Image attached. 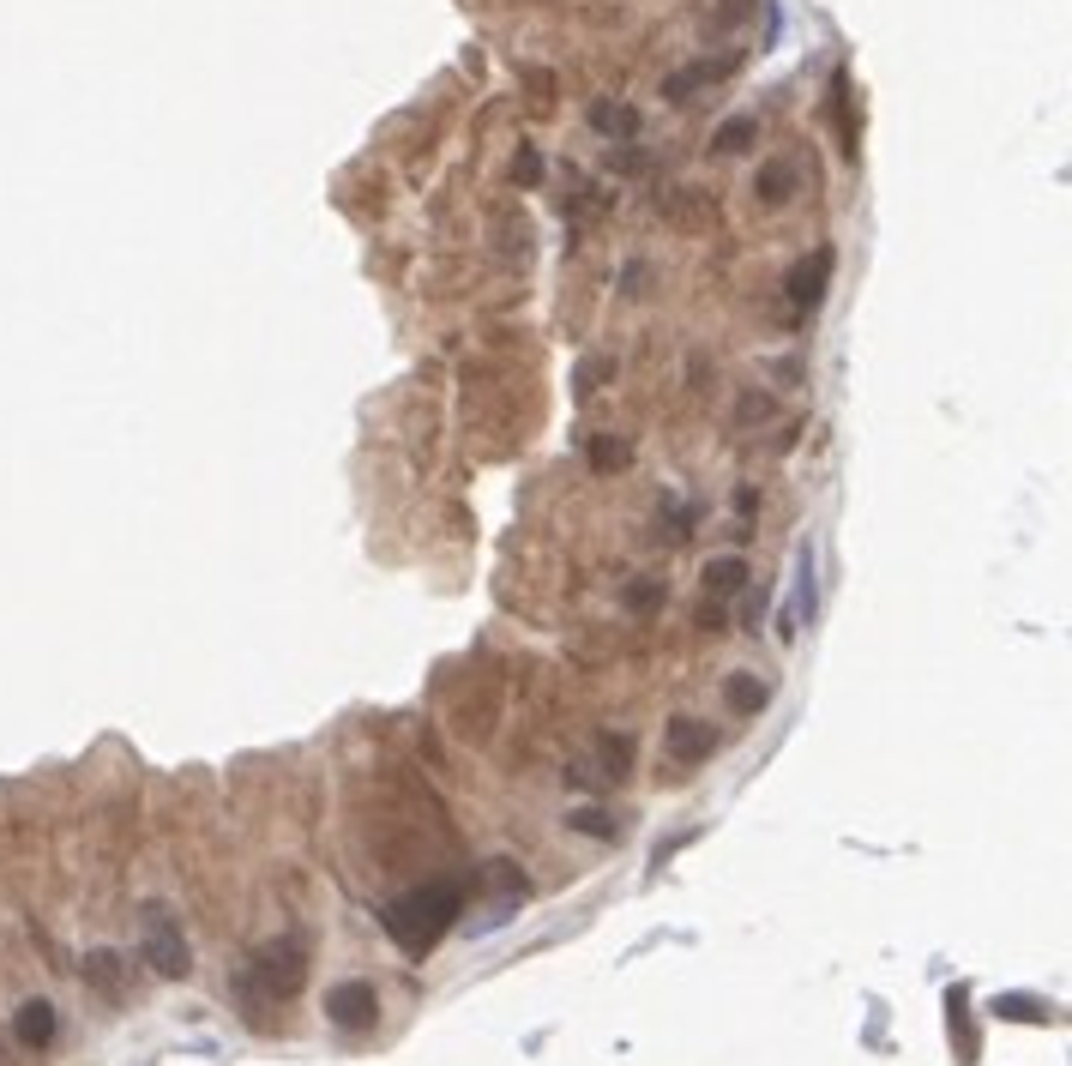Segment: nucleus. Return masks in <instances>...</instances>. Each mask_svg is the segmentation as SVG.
Wrapping results in <instances>:
<instances>
[{
	"label": "nucleus",
	"instance_id": "f03ea898",
	"mask_svg": "<svg viewBox=\"0 0 1072 1066\" xmlns=\"http://www.w3.org/2000/svg\"><path fill=\"white\" fill-rule=\"evenodd\" d=\"M302 976H308V946L295 940V935L260 946V952H253V965H247V976H242V1000H247L253 1025H265L260 1006H265V1000H290L295 988H302Z\"/></svg>",
	"mask_w": 1072,
	"mask_h": 1066
},
{
	"label": "nucleus",
	"instance_id": "f3484780",
	"mask_svg": "<svg viewBox=\"0 0 1072 1066\" xmlns=\"http://www.w3.org/2000/svg\"><path fill=\"white\" fill-rule=\"evenodd\" d=\"M994 1013H1001V1018H1019V1025H1049L1054 1006H1049V1000H1031V995H1001V1000H994Z\"/></svg>",
	"mask_w": 1072,
	"mask_h": 1066
},
{
	"label": "nucleus",
	"instance_id": "6ab92c4d",
	"mask_svg": "<svg viewBox=\"0 0 1072 1066\" xmlns=\"http://www.w3.org/2000/svg\"><path fill=\"white\" fill-rule=\"evenodd\" d=\"M567 825H573V832H585V838H597V843H615V838H621V825L608 820L603 808H578V813H567Z\"/></svg>",
	"mask_w": 1072,
	"mask_h": 1066
},
{
	"label": "nucleus",
	"instance_id": "1a4fd4ad",
	"mask_svg": "<svg viewBox=\"0 0 1072 1066\" xmlns=\"http://www.w3.org/2000/svg\"><path fill=\"white\" fill-rule=\"evenodd\" d=\"M796 182H801V169L789 157H778V163H759V175H753V194L766 199V205H783L789 194H796Z\"/></svg>",
	"mask_w": 1072,
	"mask_h": 1066
},
{
	"label": "nucleus",
	"instance_id": "412c9836",
	"mask_svg": "<svg viewBox=\"0 0 1072 1066\" xmlns=\"http://www.w3.org/2000/svg\"><path fill=\"white\" fill-rule=\"evenodd\" d=\"M663 597H669V590H663V579H633L627 590H621V603H627L633 615H651V609H657Z\"/></svg>",
	"mask_w": 1072,
	"mask_h": 1066
},
{
	"label": "nucleus",
	"instance_id": "6e6552de",
	"mask_svg": "<svg viewBox=\"0 0 1072 1066\" xmlns=\"http://www.w3.org/2000/svg\"><path fill=\"white\" fill-rule=\"evenodd\" d=\"M55 1025H61V1018H55L49 1000H25L19 1013H12V1036H19L25 1048H49V1043H55Z\"/></svg>",
	"mask_w": 1072,
	"mask_h": 1066
},
{
	"label": "nucleus",
	"instance_id": "4be33fe9",
	"mask_svg": "<svg viewBox=\"0 0 1072 1066\" xmlns=\"http://www.w3.org/2000/svg\"><path fill=\"white\" fill-rule=\"evenodd\" d=\"M633 772V742H627V735H608V742H603V778H627Z\"/></svg>",
	"mask_w": 1072,
	"mask_h": 1066
},
{
	"label": "nucleus",
	"instance_id": "7ed1b4c3",
	"mask_svg": "<svg viewBox=\"0 0 1072 1066\" xmlns=\"http://www.w3.org/2000/svg\"><path fill=\"white\" fill-rule=\"evenodd\" d=\"M139 952H145V965H152L157 976H187L193 970V952H187L182 928H175V916L163 904H152L139 916Z\"/></svg>",
	"mask_w": 1072,
	"mask_h": 1066
},
{
	"label": "nucleus",
	"instance_id": "4468645a",
	"mask_svg": "<svg viewBox=\"0 0 1072 1066\" xmlns=\"http://www.w3.org/2000/svg\"><path fill=\"white\" fill-rule=\"evenodd\" d=\"M723 700H729V711H741V717H753V711L766 705V687H759V675L735 669V675L723 681Z\"/></svg>",
	"mask_w": 1072,
	"mask_h": 1066
},
{
	"label": "nucleus",
	"instance_id": "f257e3e1",
	"mask_svg": "<svg viewBox=\"0 0 1072 1066\" xmlns=\"http://www.w3.org/2000/svg\"><path fill=\"white\" fill-rule=\"evenodd\" d=\"M458 910H465V886L458 880H428V886H416V892H405V898H392L386 904V935H392L405 952H435L440 946V935L458 922Z\"/></svg>",
	"mask_w": 1072,
	"mask_h": 1066
},
{
	"label": "nucleus",
	"instance_id": "f8f14e48",
	"mask_svg": "<svg viewBox=\"0 0 1072 1066\" xmlns=\"http://www.w3.org/2000/svg\"><path fill=\"white\" fill-rule=\"evenodd\" d=\"M591 127L608 133V139H633V133H639V109H627V102H591Z\"/></svg>",
	"mask_w": 1072,
	"mask_h": 1066
},
{
	"label": "nucleus",
	"instance_id": "393cba45",
	"mask_svg": "<svg viewBox=\"0 0 1072 1066\" xmlns=\"http://www.w3.org/2000/svg\"><path fill=\"white\" fill-rule=\"evenodd\" d=\"M513 175H518V182H536V175H543V157H536L530 145H525V151H518V163H513Z\"/></svg>",
	"mask_w": 1072,
	"mask_h": 1066
},
{
	"label": "nucleus",
	"instance_id": "b1692460",
	"mask_svg": "<svg viewBox=\"0 0 1072 1066\" xmlns=\"http://www.w3.org/2000/svg\"><path fill=\"white\" fill-rule=\"evenodd\" d=\"M771 417V398L766 392H748V398H741V422H766Z\"/></svg>",
	"mask_w": 1072,
	"mask_h": 1066
},
{
	"label": "nucleus",
	"instance_id": "9b49d317",
	"mask_svg": "<svg viewBox=\"0 0 1072 1066\" xmlns=\"http://www.w3.org/2000/svg\"><path fill=\"white\" fill-rule=\"evenodd\" d=\"M85 982H91L97 988V995H109V1000H121V988H127V976H121V958H115V952H91V958H85Z\"/></svg>",
	"mask_w": 1072,
	"mask_h": 1066
},
{
	"label": "nucleus",
	"instance_id": "ddd939ff",
	"mask_svg": "<svg viewBox=\"0 0 1072 1066\" xmlns=\"http://www.w3.org/2000/svg\"><path fill=\"white\" fill-rule=\"evenodd\" d=\"M741 585H748V560H741V555H718L705 567V590H711V597H735Z\"/></svg>",
	"mask_w": 1072,
	"mask_h": 1066
},
{
	"label": "nucleus",
	"instance_id": "20e7f679",
	"mask_svg": "<svg viewBox=\"0 0 1072 1066\" xmlns=\"http://www.w3.org/2000/svg\"><path fill=\"white\" fill-rule=\"evenodd\" d=\"M325 1018H332L338 1030H374V1018H380L374 982H362V976L332 982V988H325Z\"/></svg>",
	"mask_w": 1072,
	"mask_h": 1066
},
{
	"label": "nucleus",
	"instance_id": "2eb2a0df",
	"mask_svg": "<svg viewBox=\"0 0 1072 1066\" xmlns=\"http://www.w3.org/2000/svg\"><path fill=\"white\" fill-rule=\"evenodd\" d=\"M759 139V121H753V115H729V121L718 127V133H711V151H748V145Z\"/></svg>",
	"mask_w": 1072,
	"mask_h": 1066
},
{
	"label": "nucleus",
	"instance_id": "9d476101",
	"mask_svg": "<svg viewBox=\"0 0 1072 1066\" xmlns=\"http://www.w3.org/2000/svg\"><path fill=\"white\" fill-rule=\"evenodd\" d=\"M946 1030L958 1036V1055H964V1060H976V1055H982V1043H976V1025H971V1000H964V988H952V995H946Z\"/></svg>",
	"mask_w": 1072,
	"mask_h": 1066
},
{
	"label": "nucleus",
	"instance_id": "aec40b11",
	"mask_svg": "<svg viewBox=\"0 0 1072 1066\" xmlns=\"http://www.w3.org/2000/svg\"><path fill=\"white\" fill-rule=\"evenodd\" d=\"M603 380H615V355H591V362H578L573 387H578V398H591V392L603 387Z\"/></svg>",
	"mask_w": 1072,
	"mask_h": 1066
},
{
	"label": "nucleus",
	"instance_id": "5701e85b",
	"mask_svg": "<svg viewBox=\"0 0 1072 1066\" xmlns=\"http://www.w3.org/2000/svg\"><path fill=\"white\" fill-rule=\"evenodd\" d=\"M753 12H759V0H723L718 19H711V31H735V25H748Z\"/></svg>",
	"mask_w": 1072,
	"mask_h": 1066
},
{
	"label": "nucleus",
	"instance_id": "dca6fc26",
	"mask_svg": "<svg viewBox=\"0 0 1072 1066\" xmlns=\"http://www.w3.org/2000/svg\"><path fill=\"white\" fill-rule=\"evenodd\" d=\"M585 458H591V470H603V477H608V470H627V464H633V447H627L621 434H597Z\"/></svg>",
	"mask_w": 1072,
	"mask_h": 1066
},
{
	"label": "nucleus",
	"instance_id": "0eeeda50",
	"mask_svg": "<svg viewBox=\"0 0 1072 1066\" xmlns=\"http://www.w3.org/2000/svg\"><path fill=\"white\" fill-rule=\"evenodd\" d=\"M735 72V55H723V61H693V67H681V72H669L663 79V97L669 102H688L693 91H705V85H718Z\"/></svg>",
	"mask_w": 1072,
	"mask_h": 1066
},
{
	"label": "nucleus",
	"instance_id": "39448f33",
	"mask_svg": "<svg viewBox=\"0 0 1072 1066\" xmlns=\"http://www.w3.org/2000/svg\"><path fill=\"white\" fill-rule=\"evenodd\" d=\"M663 753H669L675 765H699V760H711V753H718V730H711V723H699V717H675V723L663 730Z\"/></svg>",
	"mask_w": 1072,
	"mask_h": 1066
},
{
	"label": "nucleus",
	"instance_id": "a211bd4d",
	"mask_svg": "<svg viewBox=\"0 0 1072 1066\" xmlns=\"http://www.w3.org/2000/svg\"><path fill=\"white\" fill-rule=\"evenodd\" d=\"M831 121H838L844 157H856V127H850V79H831Z\"/></svg>",
	"mask_w": 1072,
	"mask_h": 1066
},
{
	"label": "nucleus",
	"instance_id": "423d86ee",
	"mask_svg": "<svg viewBox=\"0 0 1072 1066\" xmlns=\"http://www.w3.org/2000/svg\"><path fill=\"white\" fill-rule=\"evenodd\" d=\"M831 265H838V254H831V247H813V260H801L796 272H789V302H796V307H820V295L831 284Z\"/></svg>",
	"mask_w": 1072,
	"mask_h": 1066
}]
</instances>
